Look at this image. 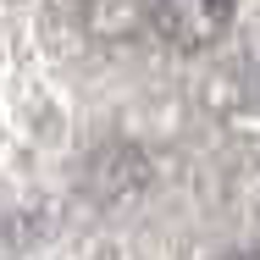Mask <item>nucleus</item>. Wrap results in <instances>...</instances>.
Listing matches in <instances>:
<instances>
[{"instance_id":"1","label":"nucleus","mask_w":260,"mask_h":260,"mask_svg":"<svg viewBox=\"0 0 260 260\" xmlns=\"http://www.w3.org/2000/svg\"><path fill=\"white\" fill-rule=\"evenodd\" d=\"M238 17V0H150V22L172 50H205Z\"/></svg>"},{"instance_id":"2","label":"nucleus","mask_w":260,"mask_h":260,"mask_svg":"<svg viewBox=\"0 0 260 260\" xmlns=\"http://www.w3.org/2000/svg\"><path fill=\"white\" fill-rule=\"evenodd\" d=\"M233 260H260V249H238V255H233Z\"/></svg>"}]
</instances>
